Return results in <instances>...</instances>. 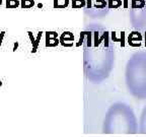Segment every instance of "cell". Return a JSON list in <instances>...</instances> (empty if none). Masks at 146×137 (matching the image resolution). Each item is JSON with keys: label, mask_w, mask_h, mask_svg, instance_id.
<instances>
[{"label": "cell", "mask_w": 146, "mask_h": 137, "mask_svg": "<svg viewBox=\"0 0 146 137\" xmlns=\"http://www.w3.org/2000/svg\"><path fill=\"white\" fill-rule=\"evenodd\" d=\"M76 46H83L87 54L88 72L92 77L103 80L110 75L114 68L116 54L108 31L98 29L82 31Z\"/></svg>", "instance_id": "obj_1"}, {"label": "cell", "mask_w": 146, "mask_h": 137, "mask_svg": "<svg viewBox=\"0 0 146 137\" xmlns=\"http://www.w3.org/2000/svg\"><path fill=\"white\" fill-rule=\"evenodd\" d=\"M104 132L107 134H137L138 120L132 108L124 102H117L111 106L106 115Z\"/></svg>", "instance_id": "obj_2"}, {"label": "cell", "mask_w": 146, "mask_h": 137, "mask_svg": "<svg viewBox=\"0 0 146 137\" xmlns=\"http://www.w3.org/2000/svg\"><path fill=\"white\" fill-rule=\"evenodd\" d=\"M125 83L129 94L136 100H146V51L135 52L125 67Z\"/></svg>", "instance_id": "obj_3"}, {"label": "cell", "mask_w": 146, "mask_h": 137, "mask_svg": "<svg viewBox=\"0 0 146 137\" xmlns=\"http://www.w3.org/2000/svg\"><path fill=\"white\" fill-rule=\"evenodd\" d=\"M129 19L135 33L141 36L146 48V0H131Z\"/></svg>", "instance_id": "obj_4"}, {"label": "cell", "mask_w": 146, "mask_h": 137, "mask_svg": "<svg viewBox=\"0 0 146 137\" xmlns=\"http://www.w3.org/2000/svg\"><path fill=\"white\" fill-rule=\"evenodd\" d=\"M84 8L92 12L107 13L114 6V0H84Z\"/></svg>", "instance_id": "obj_5"}, {"label": "cell", "mask_w": 146, "mask_h": 137, "mask_svg": "<svg viewBox=\"0 0 146 137\" xmlns=\"http://www.w3.org/2000/svg\"><path fill=\"white\" fill-rule=\"evenodd\" d=\"M59 43L64 47H71L74 44V36L70 32H64L60 37Z\"/></svg>", "instance_id": "obj_6"}, {"label": "cell", "mask_w": 146, "mask_h": 137, "mask_svg": "<svg viewBox=\"0 0 146 137\" xmlns=\"http://www.w3.org/2000/svg\"><path fill=\"white\" fill-rule=\"evenodd\" d=\"M59 44L58 35L55 32H47L46 33V46L47 47H55Z\"/></svg>", "instance_id": "obj_7"}, {"label": "cell", "mask_w": 146, "mask_h": 137, "mask_svg": "<svg viewBox=\"0 0 146 137\" xmlns=\"http://www.w3.org/2000/svg\"><path fill=\"white\" fill-rule=\"evenodd\" d=\"M138 133L146 134V105L143 107L141 114H140L139 122H138Z\"/></svg>", "instance_id": "obj_8"}, {"label": "cell", "mask_w": 146, "mask_h": 137, "mask_svg": "<svg viewBox=\"0 0 146 137\" xmlns=\"http://www.w3.org/2000/svg\"><path fill=\"white\" fill-rule=\"evenodd\" d=\"M29 36H30V39L32 41V44H33V50L32 52L35 53L38 49V46H39V43L41 41V38H42V33H39L38 34V37H36V39H34V36H33V33L32 32H29L27 33Z\"/></svg>", "instance_id": "obj_9"}, {"label": "cell", "mask_w": 146, "mask_h": 137, "mask_svg": "<svg viewBox=\"0 0 146 137\" xmlns=\"http://www.w3.org/2000/svg\"><path fill=\"white\" fill-rule=\"evenodd\" d=\"M5 2H6L7 8L10 9L17 8L18 6H21V0H5Z\"/></svg>", "instance_id": "obj_10"}, {"label": "cell", "mask_w": 146, "mask_h": 137, "mask_svg": "<svg viewBox=\"0 0 146 137\" xmlns=\"http://www.w3.org/2000/svg\"><path fill=\"white\" fill-rule=\"evenodd\" d=\"M35 5L34 0H21V7L23 9L32 8Z\"/></svg>", "instance_id": "obj_11"}, {"label": "cell", "mask_w": 146, "mask_h": 137, "mask_svg": "<svg viewBox=\"0 0 146 137\" xmlns=\"http://www.w3.org/2000/svg\"><path fill=\"white\" fill-rule=\"evenodd\" d=\"M4 36H5V32L0 33V47L2 45V41H3V39H4Z\"/></svg>", "instance_id": "obj_12"}, {"label": "cell", "mask_w": 146, "mask_h": 137, "mask_svg": "<svg viewBox=\"0 0 146 137\" xmlns=\"http://www.w3.org/2000/svg\"><path fill=\"white\" fill-rule=\"evenodd\" d=\"M18 47V43L16 42V43H14V46H13V51H16V49H17Z\"/></svg>", "instance_id": "obj_13"}, {"label": "cell", "mask_w": 146, "mask_h": 137, "mask_svg": "<svg viewBox=\"0 0 146 137\" xmlns=\"http://www.w3.org/2000/svg\"><path fill=\"white\" fill-rule=\"evenodd\" d=\"M2 2H3L2 0H0V6H1V4H2Z\"/></svg>", "instance_id": "obj_14"}, {"label": "cell", "mask_w": 146, "mask_h": 137, "mask_svg": "<svg viewBox=\"0 0 146 137\" xmlns=\"http://www.w3.org/2000/svg\"><path fill=\"white\" fill-rule=\"evenodd\" d=\"M1 85H2V82H1V81H0V86H1Z\"/></svg>", "instance_id": "obj_15"}]
</instances>
